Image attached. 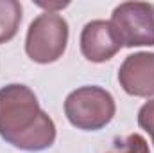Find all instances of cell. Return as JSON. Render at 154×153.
Here are the masks:
<instances>
[{
    "label": "cell",
    "mask_w": 154,
    "mask_h": 153,
    "mask_svg": "<svg viewBox=\"0 0 154 153\" xmlns=\"http://www.w3.org/2000/svg\"><path fill=\"white\" fill-rule=\"evenodd\" d=\"M68 43V24L56 11L41 13L36 16L27 31L25 52L27 56L41 65L57 61Z\"/></svg>",
    "instance_id": "3"
},
{
    "label": "cell",
    "mask_w": 154,
    "mask_h": 153,
    "mask_svg": "<svg viewBox=\"0 0 154 153\" xmlns=\"http://www.w3.org/2000/svg\"><path fill=\"white\" fill-rule=\"evenodd\" d=\"M0 137L22 151H43L54 144L56 124L29 86L11 83L0 88Z\"/></svg>",
    "instance_id": "1"
},
{
    "label": "cell",
    "mask_w": 154,
    "mask_h": 153,
    "mask_svg": "<svg viewBox=\"0 0 154 153\" xmlns=\"http://www.w3.org/2000/svg\"><path fill=\"white\" fill-rule=\"evenodd\" d=\"M81 52L91 63H104L111 60L124 47L122 38L111 22L91 20L81 33Z\"/></svg>",
    "instance_id": "5"
},
{
    "label": "cell",
    "mask_w": 154,
    "mask_h": 153,
    "mask_svg": "<svg viewBox=\"0 0 154 153\" xmlns=\"http://www.w3.org/2000/svg\"><path fill=\"white\" fill-rule=\"evenodd\" d=\"M116 105L113 96L97 85L79 86L65 99V115L72 126L84 132L102 130L115 117Z\"/></svg>",
    "instance_id": "2"
},
{
    "label": "cell",
    "mask_w": 154,
    "mask_h": 153,
    "mask_svg": "<svg viewBox=\"0 0 154 153\" xmlns=\"http://www.w3.org/2000/svg\"><path fill=\"white\" fill-rule=\"evenodd\" d=\"M118 83L134 97L154 96V52L129 54L118 69Z\"/></svg>",
    "instance_id": "6"
},
{
    "label": "cell",
    "mask_w": 154,
    "mask_h": 153,
    "mask_svg": "<svg viewBox=\"0 0 154 153\" xmlns=\"http://www.w3.org/2000/svg\"><path fill=\"white\" fill-rule=\"evenodd\" d=\"M111 24L125 47L154 45V4L122 2L113 9Z\"/></svg>",
    "instance_id": "4"
},
{
    "label": "cell",
    "mask_w": 154,
    "mask_h": 153,
    "mask_svg": "<svg viewBox=\"0 0 154 153\" xmlns=\"http://www.w3.org/2000/svg\"><path fill=\"white\" fill-rule=\"evenodd\" d=\"M138 126L145 130L154 144V99H149L138 110Z\"/></svg>",
    "instance_id": "9"
},
{
    "label": "cell",
    "mask_w": 154,
    "mask_h": 153,
    "mask_svg": "<svg viewBox=\"0 0 154 153\" xmlns=\"http://www.w3.org/2000/svg\"><path fill=\"white\" fill-rule=\"evenodd\" d=\"M108 153H151L147 141L140 133H131L124 141H118L113 150Z\"/></svg>",
    "instance_id": "8"
},
{
    "label": "cell",
    "mask_w": 154,
    "mask_h": 153,
    "mask_svg": "<svg viewBox=\"0 0 154 153\" xmlns=\"http://www.w3.org/2000/svg\"><path fill=\"white\" fill-rule=\"evenodd\" d=\"M22 24V5L16 0H0V43L16 36Z\"/></svg>",
    "instance_id": "7"
}]
</instances>
